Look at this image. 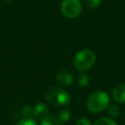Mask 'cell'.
Wrapping results in <instances>:
<instances>
[{"label": "cell", "instance_id": "obj_2", "mask_svg": "<svg viewBox=\"0 0 125 125\" xmlns=\"http://www.w3.org/2000/svg\"><path fill=\"white\" fill-rule=\"evenodd\" d=\"M96 62V54L89 49H83L77 52L73 58V65L74 67L83 72L90 69Z\"/></svg>", "mask_w": 125, "mask_h": 125}, {"label": "cell", "instance_id": "obj_16", "mask_svg": "<svg viewBox=\"0 0 125 125\" xmlns=\"http://www.w3.org/2000/svg\"><path fill=\"white\" fill-rule=\"evenodd\" d=\"M76 125H91V122L88 118L86 117H80L76 121Z\"/></svg>", "mask_w": 125, "mask_h": 125}, {"label": "cell", "instance_id": "obj_9", "mask_svg": "<svg viewBox=\"0 0 125 125\" xmlns=\"http://www.w3.org/2000/svg\"><path fill=\"white\" fill-rule=\"evenodd\" d=\"M71 115V110L69 107H63L62 109H61L58 113V118L60 119L61 122H66L68 121V119L70 118Z\"/></svg>", "mask_w": 125, "mask_h": 125}, {"label": "cell", "instance_id": "obj_6", "mask_svg": "<svg viewBox=\"0 0 125 125\" xmlns=\"http://www.w3.org/2000/svg\"><path fill=\"white\" fill-rule=\"evenodd\" d=\"M32 115L36 119H39V120L44 119L46 116L49 115V108L47 104H45L44 103L36 104L32 109Z\"/></svg>", "mask_w": 125, "mask_h": 125}, {"label": "cell", "instance_id": "obj_12", "mask_svg": "<svg viewBox=\"0 0 125 125\" xmlns=\"http://www.w3.org/2000/svg\"><path fill=\"white\" fill-rule=\"evenodd\" d=\"M107 113L109 114V116L111 117H117L120 115L121 113V109L117 104H111L107 106Z\"/></svg>", "mask_w": 125, "mask_h": 125}, {"label": "cell", "instance_id": "obj_1", "mask_svg": "<svg viewBox=\"0 0 125 125\" xmlns=\"http://www.w3.org/2000/svg\"><path fill=\"white\" fill-rule=\"evenodd\" d=\"M109 105V97L104 91H95L87 99V109L92 113H99L107 108Z\"/></svg>", "mask_w": 125, "mask_h": 125}, {"label": "cell", "instance_id": "obj_14", "mask_svg": "<svg viewBox=\"0 0 125 125\" xmlns=\"http://www.w3.org/2000/svg\"><path fill=\"white\" fill-rule=\"evenodd\" d=\"M18 125H38V124L32 118H24V119H21L18 123Z\"/></svg>", "mask_w": 125, "mask_h": 125}, {"label": "cell", "instance_id": "obj_10", "mask_svg": "<svg viewBox=\"0 0 125 125\" xmlns=\"http://www.w3.org/2000/svg\"><path fill=\"white\" fill-rule=\"evenodd\" d=\"M89 82H90V77L87 73H85V71L81 72L78 77H77V84L80 86V87H87L89 85Z\"/></svg>", "mask_w": 125, "mask_h": 125}, {"label": "cell", "instance_id": "obj_11", "mask_svg": "<svg viewBox=\"0 0 125 125\" xmlns=\"http://www.w3.org/2000/svg\"><path fill=\"white\" fill-rule=\"evenodd\" d=\"M93 125H118L116 121H114L112 118L108 117H101L97 119Z\"/></svg>", "mask_w": 125, "mask_h": 125}, {"label": "cell", "instance_id": "obj_8", "mask_svg": "<svg viewBox=\"0 0 125 125\" xmlns=\"http://www.w3.org/2000/svg\"><path fill=\"white\" fill-rule=\"evenodd\" d=\"M61 124L62 122L60 121L58 116L55 115H48L40 122V125H61Z\"/></svg>", "mask_w": 125, "mask_h": 125}, {"label": "cell", "instance_id": "obj_3", "mask_svg": "<svg viewBox=\"0 0 125 125\" xmlns=\"http://www.w3.org/2000/svg\"><path fill=\"white\" fill-rule=\"evenodd\" d=\"M70 95L67 91L60 87H52L46 93L47 102L55 106L66 105L70 102Z\"/></svg>", "mask_w": 125, "mask_h": 125}, {"label": "cell", "instance_id": "obj_4", "mask_svg": "<svg viewBox=\"0 0 125 125\" xmlns=\"http://www.w3.org/2000/svg\"><path fill=\"white\" fill-rule=\"evenodd\" d=\"M61 12L67 19H75L82 12V3L80 0H62Z\"/></svg>", "mask_w": 125, "mask_h": 125}, {"label": "cell", "instance_id": "obj_5", "mask_svg": "<svg viewBox=\"0 0 125 125\" xmlns=\"http://www.w3.org/2000/svg\"><path fill=\"white\" fill-rule=\"evenodd\" d=\"M56 80L59 85L62 87H69L73 83V76L66 70H61L56 75Z\"/></svg>", "mask_w": 125, "mask_h": 125}, {"label": "cell", "instance_id": "obj_7", "mask_svg": "<svg viewBox=\"0 0 125 125\" xmlns=\"http://www.w3.org/2000/svg\"><path fill=\"white\" fill-rule=\"evenodd\" d=\"M112 99L119 104H125V84L116 85L111 91Z\"/></svg>", "mask_w": 125, "mask_h": 125}, {"label": "cell", "instance_id": "obj_17", "mask_svg": "<svg viewBox=\"0 0 125 125\" xmlns=\"http://www.w3.org/2000/svg\"><path fill=\"white\" fill-rule=\"evenodd\" d=\"M3 1H5V2H11V1H13V0H3Z\"/></svg>", "mask_w": 125, "mask_h": 125}, {"label": "cell", "instance_id": "obj_13", "mask_svg": "<svg viewBox=\"0 0 125 125\" xmlns=\"http://www.w3.org/2000/svg\"><path fill=\"white\" fill-rule=\"evenodd\" d=\"M83 2L86 7H88L89 9H92V10L99 8L101 5V0H83Z\"/></svg>", "mask_w": 125, "mask_h": 125}, {"label": "cell", "instance_id": "obj_15", "mask_svg": "<svg viewBox=\"0 0 125 125\" xmlns=\"http://www.w3.org/2000/svg\"><path fill=\"white\" fill-rule=\"evenodd\" d=\"M32 109H33V107H31V106H29V105H25V106L23 107L22 113H23V115L25 116V118H30V116L32 115Z\"/></svg>", "mask_w": 125, "mask_h": 125}]
</instances>
